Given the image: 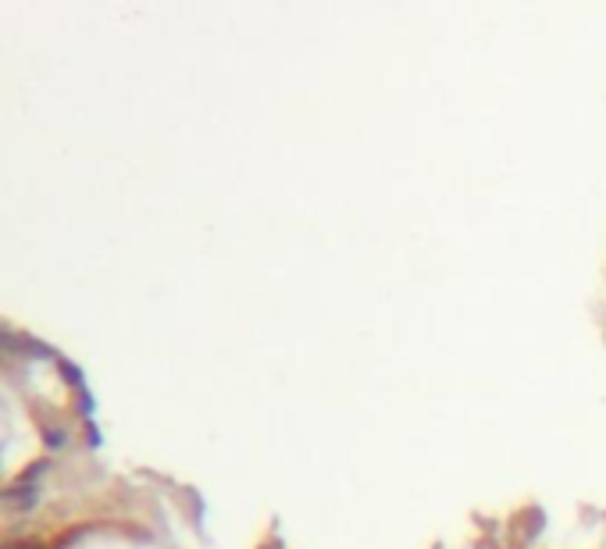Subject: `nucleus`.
Segmentation results:
<instances>
[]
</instances>
